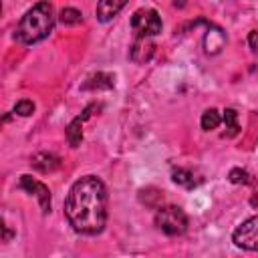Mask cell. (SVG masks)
Segmentation results:
<instances>
[{
  "mask_svg": "<svg viewBox=\"0 0 258 258\" xmlns=\"http://www.w3.org/2000/svg\"><path fill=\"white\" fill-rule=\"evenodd\" d=\"M64 216L75 232L85 236L101 234L107 224V189L95 175L77 179L64 202Z\"/></svg>",
  "mask_w": 258,
  "mask_h": 258,
  "instance_id": "obj_1",
  "label": "cell"
},
{
  "mask_svg": "<svg viewBox=\"0 0 258 258\" xmlns=\"http://www.w3.org/2000/svg\"><path fill=\"white\" fill-rule=\"evenodd\" d=\"M52 26H54V12H52V6L50 2L42 0L38 4H34L18 22V28H16V36L20 42L24 44H34V42H40L44 40L50 32H52Z\"/></svg>",
  "mask_w": 258,
  "mask_h": 258,
  "instance_id": "obj_2",
  "label": "cell"
},
{
  "mask_svg": "<svg viewBox=\"0 0 258 258\" xmlns=\"http://www.w3.org/2000/svg\"><path fill=\"white\" fill-rule=\"evenodd\" d=\"M155 226L167 236H181L187 230V216L179 206H161L155 212Z\"/></svg>",
  "mask_w": 258,
  "mask_h": 258,
  "instance_id": "obj_3",
  "label": "cell"
},
{
  "mask_svg": "<svg viewBox=\"0 0 258 258\" xmlns=\"http://www.w3.org/2000/svg\"><path fill=\"white\" fill-rule=\"evenodd\" d=\"M131 28H133L135 36L151 38L161 32V18H159L157 10H153V8H139L131 16Z\"/></svg>",
  "mask_w": 258,
  "mask_h": 258,
  "instance_id": "obj_4",
  "label": "cell"
},
{
  "mask_svg": "<svg viewBox=\"0 0 258 258\" xmlns=\"http://www.w3.org/2000/svg\"><path fill=\"white\" fill-rule=\"evenodd\" d=\"M232 240H234V244L238 248H244V250H250V252H258V216H252L246 222H242L234 230Z\"/></svg>",
  "mask_w": 258,
  "mask_h": 258,
  "instance_id": "obj_5",
  "label": "cell"
},
{
  "mask_svg": "<svg viewBox=\"0 0 258 258\" xmlns=\"http://www.w3.org/2000/svg\"><path fill=\"white\" fill-rule=\"evenodd\" d=\"M20 187L26 189L28 194H34V196H36L42 214H48V212H50V189H48L42 181L30 177V175H22V177H20Z\"/></svg>",
  "mask_w": 258,
  "mask_h": 258,
  "instance_id": "obj_6",
  "label": "cell"
},
{
  "mask_svg": "<svg viewBox=\"0 0 258 258\" xmlns=\"http://www.w3.org/2000/svg\"><path fill=\"white\" fill-rule=\"evenodd\" d=\"M101 105H89L85 111H83V115H79V117H75L71 123H69V127H67V139H69V145L71 147H79L81 145V141H83V123L93 115L91 111H95V109H99Z\"/></svg>",
  "mask_w": 258,
  "mask_h": 258,
  "instance_id": "obj_7",
  "label": "cell"
},
{
  "mask_svg": "<svg viewBox=\"0 0 258 258\" xmlns=\"http://www.w3.org/2000/svg\"><path fill=\"white\" fill-rule=\"evenodd\" d=\"M155 52V44L145 36H135V42L131 46V60L137 64L147 62Z\"/></svg>",
  "mask_w": 258,
  "mask_h": 258,
  "instance_id": "obj_8",
  "label": "cell"
},
{
  "mask_svg": "<svg viewBox=\"0 0 258 258\" xmlns=\"http://www.w3.org/2000/svg\"><path fill=\"white\" fill-rule=\"evenodd\" d=\"M125 4H127V0H99L97 2V18L101 22H109L125 8Z\"/></svg>",
  "mask_w": 258,
  "mask_h": 258,
  "instance_id": "obj_9",
  "label": "cell"
},
{
  "mask_svg": "<svg viewBox=\"0 0 258 258\" xmlns=\"http://www.w3.org/2000/svg\"><path fill=\"white\" fill-rule=\"evenodd\" d=\"M224 42H226V34L218 26H210L208 32H206V36H204V48H206V52L208 54H218L222 50Z\"/></svg>",
  "mask_w": 258,
  "mask_h": 258,
  "instance_id": "obj_10",
  "label": "cell"
},
{
  "mask_svg": "<svg viewBox=\"0 0 258 258\" xmlns=\"http://www.w3.org/2000/svg\"><path fill=\"white\" fill-rule=\"evenodd\" d=\"M30 163H32V167H34V169H38L40 173H50V171H54V169L60 165V159H58L56 155H52V153L42 151V153L32 155Z\"/></svg>",
  "mask_w": 258,
  "mask_h": 258,
  "instance_id": "obj_11",
  "label": "cell"
},
{
  "mask_svg": "<svg viewBox=\"0 0 258 258\" xmlns=\"http://www.w3.org/2000/svg\"><path fill=\"white\" fill-rule=\"evenodd\" d=\"M113 85H115L113 75H109V73H97V75H91L85 81L83 91H103V89L109 91V89H113Z\"/></svg>",
  "mask_w": 258,
  "mask_h": 258,
  "instance_id": "obj_12",
  "label": "cell"
},
{
  "mask_svg": "<svg viewBox=\"0 0 258 258\" xmlns=\"http://www.w3.org/2000/svg\"><path fill=\"white\" fill-rule=\"evenodd\" d=\"M171 179H173L177 185H183V187H187V189H191V187L198 185V179L194 177V171L181 169V167H177V169L171 171Z\"/></svg>",
  "mask_w": 258,
  "mask_h": 258,
  "instance_id": "obj_13",
  "label": "cell"
},
{
  "mask_svg": "<svg viewBox=\"0 0 258 258\" xmlns=\"http://www.w3.org/2000/svg\"><path fill=\"white\" fill-rule=\"evenodd\" d=\"M224 123H226V133H224V137H234V135H238V131H240V125H238V113L234 111V109H226L224 111Z\"/></svg>",
  "mask_w": 258,
  "mask_h": 258,
  "instance_id": "obj_14",
  "label": "cell"
},
{
  "mask_svg": "<svg viewBox=\"0 0 258 258\" xmlns=\"http://www.w3.org/2000/svg\"><path fill=\"white\" fill-rule=\"evenodd\" d=\"M220 123H222V115L218 113V109H208V111H204V115H202V129H204V131H212V129H216Z\"/></svg>",
  "mask_w": 258,
  "mask_h": 258,
  "instance_id": "obj_15",
  "label": "cell"
},
{
  "mask_svg": "<svg viewBox=\"0 0 258 258\" xmlns=\"http://www.w3.org/2000/svg\"><path fill=\"white\" fill-rule=\"evenodd\" d=\"M58 20L62 24H67V26H75V24L83 22V14L77 8H62L60 14H58Z\"/></svg>",
  "mask_w": 258,
  "mask_h": 258,
  "instance_id": "obj_16",
  "label": "cell"
},
{
  "mask_svg": "<svg viewBox=\"0 0 258 258\" xmlns=\"http://www.w3.org/2000/svg\"><path fill=\"white\" fill-rule=\"evenodd\" d=\"M14 113H18L20 117H28V115H32V113H34V103H32V101H28V99H22V101H18V103H16Z\"/></svg>",
  "mask_w": 258,
  "mask_h": 258,
  "instance_id": "obj_17",
  "label": "cell"
},
{
  "mask_svg": "<svg viewBox=\"0 0 258 258\" xmlns=\"http://www.w3.org/2000/svg\"><path fill=\"white\" fill-rule=\"evenodd\" d=\"M230 181H232V183H248L250 179H248V173H246L244 169L234 167V169L230 171Z\"/></svg>",
  "mask_w": 258,
  "mask_h": 258,
  "instance_id": "obj_18",
  "label": "cell"
},
{
  "mask_svg": "<svg viewBox=\"0 0 258 258\" xmlns=\"http://www.w3.org/2000/svg\"><path fill=\"white\" fill-rule=\"evenodd\" d=\"M248 44H250L252 52L258 54V30H252V32L248 34Z\"/></svg>",
  "mask_w": 258,
  "mask_h": 258,
  "instance_id": "obj_19",
  "label": "cell"
},
{
  "mask_svg": "<svg viewBox=\"0 0 258 258\" xmlns=\"http://www.w3.org/2000/svg\"><path fill=\"white\" fill-rule=\"evenodd\" d=\"M2 230H4L2 240H4V242H8V240H10V236H12V234H10V230H8V226H6V224H2Z\"/></svg>",
  "mask_w": 258,
  "mask_h": 258,
  "instance_id": "obj_20",
  "label": "cell"
}]
</instances>
